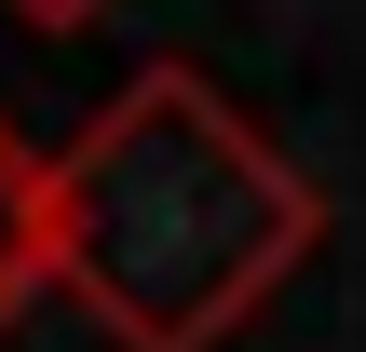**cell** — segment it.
Listing matches in <instances>:
<instances>
[{"mask_svg":"<svg viewBox=\"0 0 366 352\" xmlns=\"http://www.w3.org/2000/svg\"><path fill=\"white\" fill-rule=\"evenodd\" d=\"M41 285H68V258H54V163L0 122V326H14Z\"/></svg>","mask_w":366,"mask_h":352,"instance_id":"cell-2","label":"cell"},{"mask_svg":"<svg viewBox=\"0 0 366 352\" xmlns=\"http://www.w3.org/2000/svg\"><path fill=\"white\" fill-rule=\"evenodd\" d=\"M312 244H326V190L177 54L136 68L54 163L68 298L122 352H217Z\"/></svg>","mask_w":366,"mask_h":352,"instance_id":"cell-1","label":"cell"},{"mask_svg":"<svg viewBox=\"0 0 366 352\" xmlns=\"http://www.w3.org/2000/svg\"><path fill=\"white\" fill-rule=\"evenodd\" d=\"M27 27H81V14H109V0H14Z\"/></svg>","mask_w":366,"mask_h":352,"instance_id":"cell-3","label":"cell"}]
</instances>
